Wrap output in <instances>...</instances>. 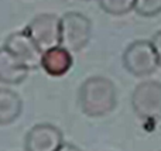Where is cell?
<instances>
[{
    "label": "cell",
    "mask_w": 161,
    "mask_h": 151,
    "mask_svg": "<svg viewBox=\"0 0 161 151\" xmlns=\"http://www.w3.org/2000/svg\"><path fill=\"white\" fill-rule=\"evenodd\" d=\"M85 2H88V0H85Z\"/></svg>",
    "instance_id": "cell-15"
},
{
    "label": "cell",
    "mask_w": 161,
    "mask_h": 151,
    "mask_svg": "<svg viewBox=\"0 0 161 151\" xmlns=\"http://www.w3.org/2000/svg\"><path fill=\"white\" fill-rule=\"evenodd\" d=\"M58 151H82L79 147H76L72 143H64L61 147L58 148Z\"/></svg>",
    "instance_id": "cell-14"
},
{
    "label": "cell",
    "mask_w": 161,
    "mask_h": 151,
    "mask_svg": "<svg viewBox=\"0 0 161 151\" xmlns=\"http://www.w3.org/2000/svg\"><path fill=\"white\" fill-rule=\"evenodd\" d=\"M24 31L41 52L61 45V17L57 14H38L28 23Z\"/></svg>",
    "instance_id": "cell-5"
},
{
    "label": "cell",
    "mask_w": 161,
    "mask_h": 151,
    "mask_svg": "<svg viewBox=\"0 0 161 151\" xmlns=\"http://www.w3.org/2000/svg\"><path fill=\"white\" fill-rule=\"evenodd\" d=\"M3 47H6L14 57H17L30 71L40 68L42 52L24 30L8 34Z\"/></svg>",
    "instance_id": "cell-7"
},
{
    "label": "cell",
    "mask_w": 161,
    "mask_h": 151,
    "mask_svg": "<svg viewBox=\"0 0 161 151\" xmlns=\"http://www.w3.org/2000/svg\"><path fill=\"white\" fill-rule=\"evenodd\" d=\"M92 37V21L79 11H68L61 17V45L71 52L82 51Z\"/></svg>",
    "instance_id": "cell-3"
},
{
    "label": "cell",
    "mask_w": 161,
    "mask_h": 151,
    "mask_svg": "<svg viewBox=\"0 0 161 151\" xmlns=\"http://www.w3.org/2000/svg\"><path fill=\"white\" fill-rule=\"evenodd\" d=\"M78 103L82 113L89 117H102L109 115L117 105L116 86L106 76H91L80 85Z\"/></svg>",
    "instance_id": "cell-1"
},
{
    "label": "cell",
    "mask_w": 161,
    "mask_h": 151,
    "mask_svg": "<svg viewBox=\"0 0 161 151\" xmlns=\"http://www.w3.org/2000/svg\"><path fill=\"white\" fill-rule=\"evenodd\" d=\"M131 107L137 117L153 121L161 119V82L143 81L131 93Z\"/></svg>",
    "instance_id": "cell-4"
},
{
    "label": "cell",
    "mask_w": 161,
    "mask_h": 151,
    "mask_svg": "<svg viewBox=\"0 0 161 151\" xmlns=\"http://www.w3.org/2000/svg\"><path fill=\"white\" fill-rule=\"evenodd\" d=\"M62 144V132L51 123H38L33 126L24 138L25 151H58Z\"/></svg>",
    "instance_id": "cell-6"
},
{
    "label": "cell",
    "mask_w": 161,
    "mask_h": 151,
    "mask_svg": "<svg viewBox=\"0 0 161 151\" xmlns=\"http://www.w3.org/2000/svg\"><path fill=\"white\" fill-rule=\"evenodd\" d=\"M30 69L6 47H0V84L19 85L27 79Z\"/></svg>",
    "instance_id": "cell-9"
},
{
    "label": "cell",
    "mask_w": 161,
    "mask_h": 151,
    "mask_svg": "<svg viewBox=\"0 0 161 151\" xmlns=\"http://www.w3.org/2000/svg\"><path fill=\"white\" fill-rule=\"evenodd\" d=\"M134 11L143 17H154L161 13V0H136Z\"/></svg>",
    "instance_id": "cell-12"
},
{
    "label": "cell",
    "mask_w": 161,
    "mask_h": 151,
    "mask_svg": "<svg viewBox=\"0 0 161 151\" xmlns=\"http://www.w3.org/2000/svg\"><path fill=\"white\" fill-rule=\"evenodd\" d=\"M151 45H153L154 51H156V55L158 58V64L161 67V30H158L156 34L153 35V38L150 40Z\"/></svg>",
    "instance_id": "cell-13"
},
{
    "label": "cell",
    "mask_w": 161,
    "mask_h": 151,
    "mask_svg": "<svg viewBox=\"0 0 161 151\" xmlns=\"http://www.w3.org/2000/svg\"><path fill=\"white\" fill-rule=\"evenodd\" d=\"M136 0H97L100 8L112 16H125L134 10Z\"/></svg>",
    "instance_id": "cell-11"
},
{
    "label": "cell",
    "mask_w": 161,
    "mask_h": 151,
    "mask_svg": "<svg viewBox=\"0 0 161 151\" xmlns=\"http://www.w3.org/2000/svg\"><path fill=\"white\" fill-rule=\"evenodd\" d=\"M72 65V52L64 48L62 45L44 51L41 55V62H40V68H42L47 75L54 76V78L67 75L71 71Z\"/></svg>",
    "instance_id": "cell-8"
},
{
    "label": "cell",
    "mask_w": 161,
    "mask_h": 151,
    "mask_svg": "<svg viewBox=\"0 0 161 151\" xmlns=\"http://www.w3.org/2000/svg\"><path fill=\"white\" fill-rule=\"evenodd\" d=\"M23 112V100L14 90L0 88V126L16 121Z\"/></svg>",
    "instance_id": "cell-10"
},
{
    "label": "cell",
    "mask_w": 161,
    "mask_h": 151,
    "mask_svg": "<svg viewBox=\"0 0 161 151\" xmlns=\"http://www.w3.org/2000/svg\"><path fill=\"white\" fill-rule=\"evenodd\" d=\"M122 61L126 71L137 78L151 75L160 67L156 51L147 40H136L130 42L123 52Z\"/></svg>",
    "instance_id": "cell-2"
}]
</instances>
